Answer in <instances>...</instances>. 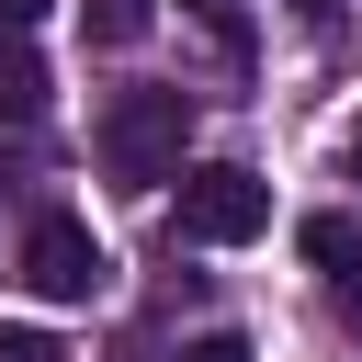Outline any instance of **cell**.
Masks as SVG:
<instances>
[{"label": "cell", "instance_id": "5", "mask_svg": "<svg viewBox=\"0 0 362 362\" xmlns=\"http://www.w3.org/2000/svg\"><path fill=\"white\" fill-rule=\"evenodd\" d=\"M305 260L317 272H362V215H305Z\"/></svg>", "mask_w": 362, "mask_h": 362}, {"label": "cell", "instance_id": "6", "mask_svg": "<svg viewBox=\"0 0 362 362\" xmlns=\"http://www.w3.org/2000/svg\"><path fill=\"white\" fill-rule=\"evenodd\" d=\"M192 23H204V45L226 57V68H249V0H181Z\"/></svg>", "mask_w": 362, "mask_h": 362}, {"label": "cell", "instance_id": "9", "mask_svg": "<svg viewBox=\"0 0 362 362\" xmlns=\"http://www.w3.org/2000/svg\"><path fill=\"white\" fill-rule=\"evenodd\" d=\"M181 362H249V339H238V328H215V339H192Z\"/></svg>", "mask_w": 362, "mask_h": 362}, {"label": "cell", "instance_id": "1", "mask_svg": "<svg viewBox=\"0 0 362 362\" xmlns=\"http://www.w3.org/2000/svg\"><path fill=\"white\" fill-rule=\"evenodd\" d=\"M90 147H102V170L113 181H181V147H192V90H113L102 102V124H90Z\"/></svg>", "mask_w": 362, "mask_h": 362}, {"label": "cell", "instance_id": "12", "mask_svg": "<svg viewBox=\"0 0 362 362\" xmlns=\"http://www.w3.org/2000/svg\"><path fill=\"white\" fill-rule=\"evenodd\" d=\"M294 11H305V23H328V11H339V0H294Z\"/></svg>", "mask_w": 362, "mask_h": 362}, {"label": "cell", "instance_id": "10", "mask_svg": "<svg viewBox=\"0 0 362 362\" xmlns=\"http://www.w3.org/2000/svg\"><path fill=\"white\" fill-rule=\"evenodd\" d=\"M45 11H57V0H0V34H34Z\"/></svg>", "mask_w": 362, "mask_h": 362}, {"label": "cell", "instance_id": "4", "mask_svg": "<svg viewBox=\"0 0 362 362\" xmlns=\"http://www.w3.org/2000/svg\"><path fill=\"white\" fill-rule=\"evenodd\" d=\"M34 113H45V68L23 34H0V124H34Z\"/></svg>", "mask_w": 362, "mask_h": 362}, {"label": "cell", "instance_id": "3", "mask_svg": "<svg viewBox=\"0 0 362 362\" xmlns=\"http://www.w3.org/2000/svg\"><path fill=\"white\" fill-rule=\"evenodd\" d=\"M23 283H34L45 305H90V294L113 283V260H102V238H90L79 215H34V226H23Z\"/></svg>", "mask_w": 362, "mask_h": 362}, {"label": "cell", "instance_id": "7", "mask_svg": "<svg viewBox=\"0 0 362 362\" xmlns=\"http://www.w3.org/2000/svg\"><path fill=\"white\" fill-rule=\"evenodd\" d=\"M79 11H90V45H136L158 23V0H79Z\"/></svg>", "mask_w": 362, "mask_h": 362}, {"label": "cell", "instance_id": "11", "mask_svg": "<svg viewBox=\"0 0 362 362\" xmlns=\"http://www.w3.org/2000/svg\"><path fill=\"white\" fill-rule=\"evenodd\" d=\"M339 317H351V328H362V272H339Z\"/></svg>", "mask_w": 362, "mask_h": 362}, {"label": "cell", "instance_id": "8", "mask_svg": "<svg viewBox=\"0 0 362 362\" xmlns=\"http://www.w3.org/2000/svg\"><path fill=\"white\" fill-rule=\"evenodd\" d=\"M0 362H68V351H57L45 328H0Z\"/></svg>", "mask_w": 362, "mask_h": 362}, {"label": "cell", "instance_id": "2", "mask_svg": "<svg viewBox=\"0 0 362 362\" xmlns=\"http://www.w3.org/2000/svg\"><path fill=\"white\" fill-rule=\"evenodd\" d=\"M260 226H272V181H260V170H238V158L181 170V238L238 249V238H260Z\"/></svg>", "mask_w": 362, "mask_h": 362}, {"label": "cell", "instance_id": "13", "mask_svg": "<svg viewBox=\"0 0 362 362\" xmlns=\"http://www.w3.org/2000/svg\"><path fill=\"white\" fill-rule=\"evenodd\" d=\"M351 181H362V124H351Z\"/></svg>", "mask_w": 362, "mask_h": 362}]
</instances>
